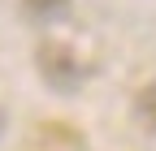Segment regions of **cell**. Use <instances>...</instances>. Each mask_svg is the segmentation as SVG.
Segmentation results:
<instances>
[{
    "mask_svg": "<svg viewBox=\"0 0 156 151\" xmlns=\"http://www.w3.org/2000/svg\"><path fill=\"white\" fill-rule=\"evenodd\" d=\"M39 69H44V78L56 86V91H74L78 82H83V65L74 61V52L69 48H61V43H48L44 52H39Z\"/></svg>",
    "mask_w": 156,
    "mask_h": 151,
    "instance_id": "6da1fadb",
    "label": "cell"
},
{
    "mask_svg": "<svg viewBox=\"0 0 156 151\" xmlns=\"http://www.w3.org/2000/svg\"><path fill=\"white\" fill-rule=\"evenodd\" d=\"M134 112H139V121H143L152 134H156V82L139 91V99H134Z\"/></svg>",
    "mask_w": 156,
    "mask_h": 151,
    "instance_id": "7a4b0ae2",
    "label": "cell"
},
{
    "mask_svg": "<svg viewBox=\"0 0 156 151\" xmlns=\"http://www.w3.org/2000/svg\"><path fill=\"white\" fill-rule=\"evenodd\" d=\"M22 9L30 17H56V13L69 9V0H22Z\"/></svg>",
    "mask_w": 156,
    "mask_h": 151,
    "instance_id": "3957f363",
    "label": "cell"
}]
</instances>
